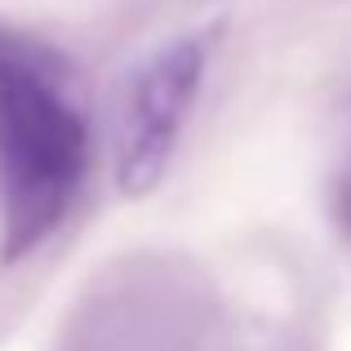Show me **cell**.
I'll return each instance as SVG.
<instances>
[{
    "instance_id": "2",
    "label": "cell",
    "mask_w": 351,
    "mask_h": 351,
    "mask_svg": "<svg viewBox=\"0 0 351 351\" xmlns=\"http://www.w3.org/2000/svg\"><path fill=\"white\" fill-rule=\"evenodd\" d=\"M209 36H182L156 49L129 76L116 116V182L125 196H147L165 178L178 147V129L200 94Z\"/></svg>"
},
{
    "instance_id": "1",
    "label": "cell",
    "mask_w": 351,
    "mask_h": 351,
    "mask_svg": "<svg viewBox=\"0 0 351 351\" xmlns=\"http://www.w3.org/2000/svg\"><path fill=\"white\" fill-rule=\"evenodd\" d=\"M89 165V134L67 98V62L53 49L0 32V209L9 263L67 223Z\"/></svg>"
}]
</instances>
